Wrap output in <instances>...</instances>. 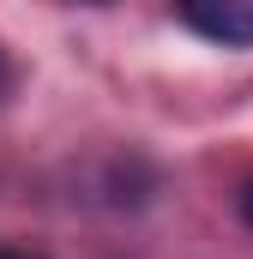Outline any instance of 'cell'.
Listing matches in <instances>:
<instances>
[{
  "mask_svg": "<svg viewBox=\"0 0 253 259\" xmlns=\"http://www.w3.org/2000/svg\"><path fill=\"white\" fill-rule=\"evenodd\" d=\"M12 91V66H6V55H0V97Z\"/></svg>",
  "mask_w": 253,
  "mask_h": 259,
  "instance_id": "4",
  "label": "cell"
},
{
  "mask_svg": "<svg viewBox=\"0 0 253 259\" xmlns=\"http://www.w3.org/2000/svg\"><path fill=\"white\" fill-rule=\"evenodd\" d=\"M0 259H43V253H30V247H0Z\"/></svg>",
  "mask_w": 253,
  "mask_h": 259,
  "instance_id": "3",
  "label": "cell"
},
{
  "mask_svg": "<svg viewBox=\"0 0 253 259\" xmlns=\"http://www.w3.org/2000/svg\"><path fill=\"white\" fill-rule=\"evenodd\" d=\"M241 223H247V229H253V181H247V187H241Z\"/></svg>",
  "mask_w": 253,
  "mask_h": 259,
  "instance_id": "2",
  "label": "cell"
},
{
  "mask_svg": "<svg viewBox=\"0 0 253 259\" xmlns=\"http://www.w3.org/2000/svg\"><path fill=\"white\" fill-rule=\"evenodd\" d=\"M181 24L199 30L205 42L223 49H253V0H175Z\"/></svg>",
  "mask_w": 253,
  "mask_h": 259,
  "instance_id": "1",
  "label": "cell"
}]
</instances>
